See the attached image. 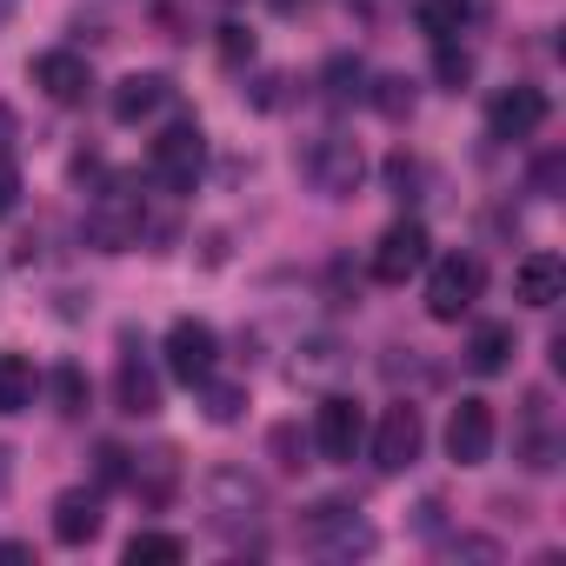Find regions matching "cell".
I'll return each instance as SVG.
<instances>
[{
	"mask_svg": "<svg viewBox=\"0 0 566 566\" xmlns=\"http://www.w3.org/2000/svg\"><path fill=\"white\" fill-rule=\"evenodd\" d=\"M0 559H8V566H21V559H34V546H21V539H0Z\"/></svg>",
	"mask_w": 566,
	"mask_h": 566,
	"instance_id": "obj_37",
	"label": "cell"
},
{
	"mask_svg": "<svg viewBox=\"0 0 566 566\" xmlns=\"http://www.w3.org/2000/svg\"><path fill=\"white\" fill-rule=\"evenodd\" d=\"M513 327L506 321H493V327H473V340H467V367L473 374H506V360H513Z\"/></svg>",
	"mask_w": 566,
	"mask_h": 566,
	"instance_id": "obj_21",
	"label": "cell"
},
{
	"mask_svg": "<svg viewBox=\"0 0 566 566\" xmlns=\"http://www.w3.org/2000/svg\"><path fill=\"white\" fill-rule=\"evenodd\" d=\"M266 447H273V460L287 467V473H301V467H307V460H301V453H307V440H301L294 427H273V433H266Z\"/></svg>",
	"mask_w": 566,
	"mask_h": 566,
	"instance_id": "obj_30",
	"label": "cell"
},
{
	"mask_svg": "<svg viewBox=\"0 0 566 566\" xmlns=\"http://www.w3.org/2000/svg\"><path fill=\"white\" fill-rule=\"evenodd\" d=\"M427 260H433V240H427L420 220H394V227L374 240V280H380V287H407Z\"/></svg>",
	"mask_w": 566,
	"mask_h": 566,
	"instance_id": "obj_7",
	"label": "cell"
},
{
	"mask_svg": "<svg viewBox=\"0 0 566 566\" xmlns=\"http://www.w3.org/2000/svg\"><path fill=\"white\" fill-rule=\"evenodd\" d=\"M520 460L533 473H546L559 460V427H553V400L546 394H526V407H520Z\"/></svg>",
	"mask_w": 566,
	"mask_h": 566,
	"instance_id": "obj_16",
	"label": "cell"
},
{
	"mask_svg": "<svg viewBox=\"0 0 566 566\" xmlns=\"http://www.w3.org/2000/svg\"><path fill=\"white\" fill-rule=\"evenodd\" d=\"M553 180H559V154H546V160H539V174H533V187H539V193H553Z\"/></svg>",
	"mask_w": 566,
	"mask_h": 566,
	"instance_id": "obj_36",
	"label": "cell"
},
{
	"mask_svg": "<svg viewBox=\"0 0 566 566\" xmlns=\"http://www.w3.org/2000/svg\"><path fill=\"white\" fill-rule=\"evenodd\" d=\"M34 87L48 94V101H61V107H81L87 94H94V67L81 61V54H67V48H54V54H41L34 67Z\"/></svg>",
	"mask_w": 566,
	"mask_h": 566,
	"instance_id": "obj_14",
	"label": "cell"
},
{
	"mask_svg": "<svg viewBox=\"0 0 566 566\" xmlns=\"http://www.w3.org/2000/svg\"><path fill=\"white\" fill-rule=\"evenodd\" d=\"M14 200H21V167H14V154H0V220L14 213Z\"/></svg>",
	"mask_w": 566,
	"mask_h": 566,
	"instance_id": "obj_33",
	"label": "cell"
},
{
	"mask_svg": "<svg viewBox=\"0 0 566 566\" xmlns=\"http://www.w3.org/2000/svg\"><path fill=\"white\" fill-rule=\"evenodd\" d=\"M54 400H61V413H87V380H81V367H54Z\"/></svg>",
	"mask_w": 566,
	"mask_h": 566,
	"instance_id": "obj_29",
	"label": "cell"
},
{
	"mask_svg": "<svg viewBox=\"0 0 566 566\" xmlns=\"http://www.w3.org/2000/svg\"><path fill=\"white\" fill-rule=\"evenodd\" d=\"M213 360H220V334H213L207 321H174V327H167V374H174V380L200 387V380L213 374Z\"/></svg>",
	"mask_w": 566,
	"mask_h": 566,
	"instance_id": "obj_10",
	"label": "cell"
},
{
	"mask_svg": "<svg viewBox=\"0 0 566 566\" xmlns=\"http://www.w3.org/2000/svg\"><path fill=\"white\" fill-rule=\"evenodd\" d=\"M360 440H367V413H360V400L327 394V400L314 407V447H321V460H354Z\"/></svg>",
	"mask_w": 566,
	"mask_h": 566,
	"instance_id": "obj_9",
	"label": "cell"
},
{
	"mask_svg": "<svg viewBox=\"0 0 566 566\" xmlns=\"http://www.w3.org/2000/svg\"><path fill=\"white\" fill-rule=\"evenodd\" d=\"M347 8H354V14H360V21H387V14H394V8H400V0H347Z\"/></svg>",
	"mask_w": 566,
	"mask_h": 566,
	"instance_id": "obj_35",
	"label": "cell"
},
{
	"mask_svg": "<svg viewBox=\"0 0 566 566\" xmlns=\"http://www.w3.org/2000/svg\"><path fill=\"white\" fill-rule=\"evenodd\" d=\"M127 486H134V500H140L147 513H160V506L180 493V453H174V447L134 453V460H127Z\"/></svg>",
	"mask_w": 566,
	"mask_h": 566,
	"instance_id": "obj_13",
	"label": "cell"
},
{
	"mask_svg": "<svg viewBox=\"0 0 566 566\" xmlns=\"http://www.w3.org/2000/svg\"><path fill=\"white\" fill-rule=\"evenodd\" d=\"M480 287H486V260L480 253H447L427 273V314L433 321H460V314H473Z\"/></svg>",
	"mask_w": 566,
	"mask_h": 566,
	"instance_id": "obj_4",
	"label": "cell"
},
{
	"mask_svg": "<svg viewBox=\"0 0 566 566\" xmlns=\"http://www.w3.org/2000/svg\"><path fill=\"white\" fill-rule=\"evenodd\" d=\"M301 539H307L314 553H327V559H354V553H374V526H367V520H360L347 500H321V506L307 513Z\"/></svg>",
	"mask_w": 566,
	"mask_h": 566,
	"instance_id": "obj_6",
	"label": "cell"
},
{
	"mask_svg": "<svg viewBox=\"0 0 566 566\" xmlns=\"http://www.w3.org/2000/svg\"><path fill=\"white\" fill-rule=\"evenodd\" d=\"M387 187H394L400 200H420V187H427V167H420L413 154H394V160H387Z\"/></svg>",
	"mask_w": 566,
	"mask_h": 566,
	"instance_id": "obj_27",
	"label": "cell"
},
{
	"mask_svg": "<svg viewBox=\"0 0 566 566\" xmlns=\"http://www.w3.org/2000/svg\"><path fill=\"white\" fill-rule=\"evenodd\" d=\"M413 21L427 41H460L473 21V0H413Z\"/></svg>",
	"mask_w": 566,
	"mask_h": 566,
	"instance_id": "obj_20",
	"label": "cell"
},
{
	"mask_svg": "<svg viewBox=\"0 0 566 566\" xmlns=\"http://www.w3.org/2000/svg\"><path fill=\"white\" fill-rule=\"evenodd\" d=\"M493 440H500V427H493V407L486 400H460L447 413V460L453 467H480L493 453Z\"/></svg>",
	"mask_w": 566,
	"mask_h": 566,
	"instance_id": "obj_12",
	"label": "cell"
},
{
	"mask_svg": "<svg viewBox=\"0 0 566 566\" xmlns=\"http://www.w3.org/2000/svg\"><path fill=\"white\" fill-rule=\"evenodd\" d=\"M473 48H460V41H433V74H440V87L447 94H460V87H473Z\"/></svg>",
	"mask_w": 566,
	"mask_h": 566,
	"instance_id": "obj_24",
	"label": "cell"
},
{
	"mask_svg": "<svg viewBox=\"0 0 566 566\" xmlns=\"http://www.w3.org/2000/svg\"><path fill=\"white\" fill-rule=\"evenodd\" d=\"M207 513H213L220 533H247V526H260V513H266V486H260L247 467H213V473H207Z\"/></svg>",
	"mask_w": 566,
	"mask_h": 566,
	"instance_id": "obj_5",
	"label": "cell"
},
{
	"mask_svg": "<svg viewBox=\"0 0 566 566\" xmlns=\"http://www.w3.org/2000/svg\"><path fill=\"white\" fill-rule=\"evenodd\" d=\"M94 533H101V493L67 486V493L54 500V539H61V546H87Z\"/></svg>",
	"mask_w": 566,
	"mask_h": 566,
	"instance_id": "obj_19",
	"label": "cell"
},
{
	"mask_svg": "<svg viewBox=\"0 0 566 566\" xmlns=\"http://www.w3.org/2000/svg\"><path fill=\"white\" fill-rule=\"evenodd\" d=\"M360 81H367L360 61H334V67H327V101H354V94H367Z\"/></svg>",
	"mask_w": 566,
	"mask_h": 566,
	"instance_id": "obj_28",
	"label": "cell"
},
{
	"mask_svg": "<svg viewBox=\"0 0 566 566\" xmlns=\"http://www.w3.org/2000/svg\"><path fill=\"white\" fill-rule=\"evenodd\" d=\"M486 127H493V140H533V134L546 127V94L526 87V81L500 87L493 107H486Z\"/></svg>",
	"mask_w": 566,
	"mask_h": 566,
	"instance_id": "obj_11",
	"label": "cell"
},
{
	"mask_svg": "<svg viewBox=\"0 0 566 566\" xmlns=\"http://www.w3.org/2000/svg\"><path fill=\"white\" fill-rule=\"evenodd\" d=\"M187 559V539H174V533H134L127 539V566H180Z\"/></svg>",
	"mask_w": 566,
	"mask_h": 566,
	"instance_id": "obj_22",
	"label": "cell"
},
{
	"mask_svg": "<svg viewBox=\"0 0 566 566\" xmlns=\"http://www.w3.org/2000/svg\"><path fill=\"white\" fill-rule=\"evenodd\" d=\"M200 400H207V420H213V427H233V420L247 413V387H240V380H213V374H207V380H200Z\"/></svg>",
	"mask_w": 566,
	"mask_h": 566,
	"instance_id": "obj_25",
	"label": "cell"
},
{
	"mask_svg": "<svg viewBox=\"0 0 566 566\" xmlns=\"http://www.w3.org/2000/svg\"><path fill=\"white\" fill-rule=\"evenodd\" d=\"M8 140H14V114L0 107V154H8Z\"/></svg>",
	"mask_w": 566,
	"mask_h": 566,
	"instance_id": "obj_38",
	"label": "cell"
},
{
	"mask_svg": "<svg viewBox=\"0 0 566 566\" xmlns=\"http://www.w3.org/2000/svg\"><path fill=\"white\" fill-rule=\"evenodd\" d=\"M200 167H207V134H200V120H174V127L154 140V154H147V180L167 187V193H193Z\"/></svg>",
	"mask_w": 566,
	"mask_h": 566,
	"instance_id": "obj_3",
	"label": "cell"
},
{
	"mask_svg": "<svg viewBox=\"0 0 566 566\" xmlns=\"http://www.w3.org/2000/svg\"><path fill=\"white\" fill-rule=\"evenodd\" d=\"M367 101H374L387 120H407V114H413V81H407V74H380V81L367 87Z\"/></svg>",
	"mask_w": 566,
	"mask_h": 566,
	"instance_id": "obj_26",
	"label": "cell"
},
{
	"mask_svg": "<svg viewBox=\"0 0 566 566\" xmlns=\"http://www.w3.org/2000/svg\"><path fill=\"white\" fill-rule=\"evenodd\" d=\"M167 94H174L167 74H127V81L114 87V120H120V127H140V120H154V114L167 107Z\"/></svg>",
	"mask_w": 566,
	"mask_h": 566,
	"instance_id": "obj_18",
	"label": "cell"
},
{
	"mask_svg": "<svg viewBox=\"0 0 566 566\" xmlns=\"http://www.w3.org/2000/svg\"><path fill=\"white\" fill-rule=\"evenodd\" d=\"M301 180L321 193V200H354L360 180H367V154L354 134H314L301 147Z\"/></svg>",
	"mask_w": 566,
	"mask_h": 566,
	"instance_id": "obj_1",
	"label": "cell"
},
{
	"mask_svg": "<svg viewBox=\"0 0 566 566\" xmlns=\"http://www.w3.org/2000/svg\"><path fill=\"white\" fill-rule=\"evenodd\" d=\"M81 233H87V247H101V253H127V247H140V233H147V200L134 193V180H107V187L94 193Z\"/></svg>",
	"mask_w": 566,
	"mask_h": 566,
	"instance_id": "obj_2",
	"label": "cell"
},
{
	"mask_svg": "<svg viewBox=\"0 0 566 566\" xmlns=\"http://www.w3.org/2000/svg\"><path fill=\"white\" fill-rule=\"evenodd\" d=\"M114 400H120V413H134V420H154V413H160V374L134 354V340H127V354H120V367H114Z\"/></svg>",
	"mask_w": 566,
	"mask_h": 566,
	"instance_id": "obj_15",
	"label": "cell"
},
{
	"mask_svg": "<svg viewBox=\"0 0 566 566\" xmlns=\"http://www.w3.org/2000/svg\"><path fill=\"white\" fill-rule=\"evenodd\" d=\"M420 447H427L420 407H413V400H394V407L380 413V427H374V467H380V473H407V467L420 460Z\"/></svg>",
	"mask_w": 566,
	"mask_h": 566,
	"instance_id": "obj_8",
	"label": "cell"
},
{
	"mask_svg": "<svg viewBox=\"0 0 566 566\" xmlns=\"http://www.w3.org/2000/svg\"><path fill=\"white\" fill-rule=\"evenodd\" d=\"M94 460H101V486H127V460H134L127 447H114V440H107Z\"/></svg>",
	"mask_w": 566,
	"mask_h": 566,
	"instance_id": "obj_32",
	"label": "cell"
},
{
	"mask_svg": "<svg viewBox=\"0 0 566 566\" xmlns=\"http://www.w3.org/2000/svg\"><path fill=\"white\" fill-rule=\"evenodd\" d=\"M513 294H520L526 307H559V301H566V260H559V253H526V260L513 266Z\"/></svg>",
	"mask_w": 566,
	"mask_h": 566,
	"instance_id": "obj_17",
	"label": "cell"
},
{
	"mask_svg": "<svg viewBox=\"0 0 566 566\" xmlns=\"http://www.w3.org/2000/svg\"><path fill=\"white\" fill-rule=\"evenodd\" d=\"M280 87H287V74H266V81L253 87V107H266V114H273V107H280Z\"/></svg>",
	"mask_w": 566,
	"mask_h": 566,
	"instance_id": "obj_34",
	"label": "cell"
},
{
	"mask_svg": "<svg viewBox=\"0 0 566 566\" xmlns=\"http://www.w3.org/2000/svg\"><path fill=\"white\" fill-rule=\"evenodd\" d=\"M34 407V367L21 354H0V413H21Z\"/></svg>",
	"mask_w": 566,
	"mask_h": 566,
	"instance_id": "obj_23",
	"label": "cell"
},
{
	"mask_svg": "<svg viewBox=\"0 0 566 566\" xmlns=\"http://www.w3.org/2000/svg\"><path fill=\"white\" fill-rule=\"evenodd\" d=\"M220 61H227V67H240V61H253V34L227 21V28H220Z\"/></svg>",
	"mask_w": 566,
	"mask_h": 566,
	"instance_id": "obj_31",
	"label": "cell"
},
{
	"mask_svg": "<svg viewBox=\"0 0 566 566\" xmlns=\"http://www.w3.org/2000/svg\"><path fill=\"white\" fill-rule=\"evenodd\" d=\"M0 493H8V447H0Z\"/></svg>",
	"mask_w": 566,
	"mask_h": 566,
	"instance_id": "obj_39",
	"label": "cell"
}]
</instances>
